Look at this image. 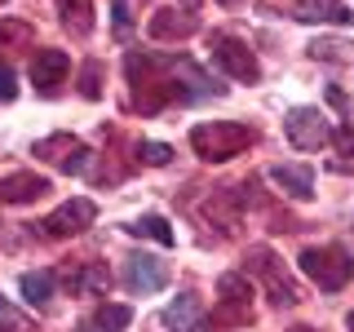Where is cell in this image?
Returning <instances> with one entry per match:
<instances>
[{"mask_svg": "<svg viewBox=\"0 0 354 332\" xmlns=\"http://www.w3.org/2000/svg\"><path fill=\"white\" fill-rule=\"evenodd\" d=\"M191 147H195L199 160L226 164V160H235V155H243V151L252 147V129L248 124H235V120H213V124L191 129Z\"/></svg>", "mask_w": 354, "mask_h": 332, "instance_id": "cell-1", "label": "cell"}, {"mask_svg": "<svg viewBox=\"0 0 354 332\" xmlns=\"http://www.w3.org/2000/svg\"><path fill=\"white\" fill-rule=\"evenodd\" d=\"M297 266H301V275H310L324 293H337V288L350 284L354 275V261L346 248H337V243H319V248H306L301 257H297Z\"/></svg>", "mask_w": 354, "mask_h": 332, "instance_id": "cell-2", "label": "cell"}, {"mask_svg": "<svg viewBox=\"0 0 354 332\" xmlns=\"http://www.w3.org/2000/svg\"><path fill=\"white\" fill-rule=\"evenodd\" d=\"M283 133H288V142H292L297 151H319V147H328L332 142V129L328 124V116L319 107H292L283 116Z\"/></svg>", "mask_w": 354, "mask_h": 332, "instance_id": "cell-3", "label": "cell"}, {"mask_svg": "<svg viewBox=\"0 0 354 332\" xmlns=\"http://www.w3.org/2000/svg\"><path fill=\"white\" fill-rule=\"evenodd\" d=\"M208 49H213V62L230 75V80H243V84L261 80V66H257V58H252V49H248L243 40L226 36V31H217V36L208 40Z\"/></svg>", "mask_w": 354, "mask_h": 332, "instance_id": "cell-4", "label": "cell"}, {"mask_svg": "<svg viewBox=\"0 0 354 332\" xmlns=\"http://www.w3.org/2000/svg\"><path fill=\"white\" fill-rule=\"evenodd\" d=\"M248 266L266 279V288H270V302H274V306H297V302H301L297 284L279 270V257H274L270 248H252V252H248Z\"/></svg>", "mask_w": 354, "mask_h": 332, "instance_id": "cell-5", "label": "cell"}, {"mask_svg": "<svg viewBox=\"0 0 354 332\" xmlns=\"http://www.w3.org/2000/svg\"><path fill=\"white\" fill-rule=\"evenodd\" d=\"M36 155L40 160H53L62 173H84L88 169V147L71 133H53V138H40L36 142Z\"/></svg>", "mask_w": 354, "mask_h": 332, "instance_id": "cell-6", "label": "cell"}, {"mask_svg": "<svg viewBox=\"0 0 354 332\" xmlns=\"http://www.w3.org/2000/svg\"><path fill=\"white\" fill-rule=\"evenodd\" d=\"M93 217H97V204L80 195V199H66L62 208H53V213L44 217L40 226H44V235H53V239H66V235H80V230H84Z\"/></svg>", "mask_w": 354, "mask_h": 332, "instance_id": "cell-7", "label": "cell"}, {"mask_svg": "<svg viewBox=\"0 0 354 332\" xmlns=\"http://www.w3.org/2000/svg\"><path fill=\"white\" fill-rule=\"evenodd\" d=\"M169 284V266H164L160 257H151V252H138V257L124 261V288L138 297L147 293H160V288Z\"/></svg>", "mask_w": 354, "mask_h": 332, "instance_id": "cell-8", "label": "cell"}, {"mask_svg": "<svg viewBox=\"0 0 354 332\" xmlns=\"http://www.w3.org/2000/svg\"><path fill=\"white\" fill-rule=\"evenodd\" d=\"M66 71H71V58L62 49H36V58H31V84L40 93H53L66 80Z\"/></svg>", "mask_w": 354, "mask_h": 332, "instance_id": "cell-9", "label": "cell"}, {"mask_svg": "<svg viewBox=\"0 0 354 332\" xmlns=\"http://www.w3.org/2000/svg\"><path fill=\"white\" fill-rule=\"evenodd\" d=\"M49 195V177L40 173H9L0 177V204H31V199Z\"/></svg>", "mask_w": 354, "mask_h": 332, "instance_id": "cell-10", "label": "cell"}, {"mask_svg": "<svg viewBox=\"0 0 354 332\" xmlns=\"http://www.w3.org/2000/svg\"><path fill=\"white\" fill-rule=\"evenodd\" d=\"M270 182L279 186L283 195H292V199H310V195H315V169H306V164H274Z\"/></svg>", "mask_w": 354, "mask_h": 332, "instance_id": "cell-11", "label": "cell"}, {"mask_svg": "<svg viewBox=\"0 0 354 332\" xmlns=\"http://www.w3.org/2000/svg\"><path fill=\"white\" fill-rule=\"evenodd\" d=\"M164 328L173 332H204V306H199L195 293H182L177 302L164 310Z\"/></svg>", "mask_w": 354, "mask_h": 332, "instance_id": "cell-12", "label": "cell"}, {"mask_svg": "<svg viewBox=\"0 0 354 332\" xmlns=\"http://www.w3.org/2000/svg\"><path fill=\"white\" fill-rule=\"evenodd\" d=\"M199 31V18L195 14H177V9H160V14L151 18V36L155 40H186V36H195Z\"/></svg>", "mask_w": 354, "mask_h": 332, "instance_id": "cell-13", "label": "cell"}, {"mask_svg": "<svg viewBox=\"0 0 354 332\" xmlns=\"http://www.w3.org/2000/svg\"><path fill=\"white\" fill-rule=\"evenodd\" d=\"M297 18H306V22H354L350 14V5H341V0H297Z\"/></svg>", "mask_w": 354, "mask_h": 332, "instance_id": "cell-14", "label": "cell"}, {"mask_svg": "<svg viewBox=\"0 0 354 332\" xmlns=\"http://www.w3.org/2000/svg\"><path fill=\"white\" fill-rule=\"evenodd\" d=\"M66 288H71V293H106L111 275H106V266L84 261L80 270H66Z\"/></svg>", "mask_w": 354, "mask_h": 332, "instance_id": "cell-15", "label": "cell"}, {"mask_svg": "<svg viewBox=\"0 0 354 332\" xmlns=\"http://www.w3.org/2000/svg\"><path fill=\"white\" fill-rule=\"evenodd\" d=\"M53 270H27L18 279V293H22V302L27 306H49V297H53Z\"/></svg>", "mask_w": 354, "mask_h": 332, "instance_id": "cell-16", "label": "cell"}, {"mask_svg": "<svg viewBox=\"0 0 354 332\" xmlns=\"http://www.w3.org/2000/svg\"><path fill=\"white\" fill-rule=\"evenodd\" d=\"M62 22L75 31V36H88L93 31V0H58Z\"/></svg>", "mask_w": 354, "mask_h": 332, "instance_id": "cell-17", "label": "cell"}, {"mask_svg": "<svg viewBox=\"0 0 354 332\" xmlns=\"http://www.w3.org/2000/svg\"><path fill=\"white\" fill-rule=\"evenodd\" d=\"M129 235H147V239H155V243H164V248H173L177 243V235H173V226L164 217H155V213H147V217H138L133 226H124Z\"/></svg>", "mask_w": 354, "mask_h": 332, "instance_id": "cell-18", "label": "cell"}, {"mask_svg": "<svg viewBox=\"0 0 354 332\" xmlns=\"http://www.w3.org/2000/svg\"><path fill=\"white\" fill-rule=\"evenodd\" d=\"M217 293H221V302H226V306H235V310H248L252 284L243 279V275H235V270H230V275H221V279H217Z\"/></svg>", "mask_w": 354, "mask_h": 332, "instance_id": "cell-19", "label": "cell"}, {"mask_svg": "<svg viewBox=\"0 0 354 332\" xmlns=\"http://www.w3.org/2000/svg\"><path fill=\"white\" fill-rule=\"evenodd\" d=\"M31 40H36V31H31L27 22L0 18V49H31Z\"/></svg>", "mask_w": 354, "mask_h": 332, "instance_id": "cell-20", "label": "cell"}, {"mask_svg": "<svg viewBox=\"0 0 354 332\" xmlns=\"http://www.w3.org/2000/svg\"><path fill=\"white\" fill-rule=\"evenodd\" d=\"M129 319H133L129 306H102V310H97V328H102V332H124Z\"/></svg>", "mask_w": 354, "mask_h": 332, "instance_id": "cell-21", "label": "cell"}, {"mask_svg": "<svg viewBox=\"0 0 354 332\" xmlns=\"http://www.w3.org/2000/svg\"><path fill=\"white\" fill-rule=\"evenodd\" d=\"M138 160L151 164V169H164V164L173 160V151L164 147V142H138Z\"/></svg>", "mask_w": 354, "mask_h": 332, "instance_id": "cell-22", "label": "cell"}, {"mask_svg": "<svg viewBox=\"0 0 354 332\" xmlns=\"http://www.w3.org/2000/svg\"><path fill=\"white\" fill-rule=\"evenodd\" d=\"M332 142H337V151L346 155V160H354V124H341L337 133H332Z\"/></svg>", "mask_w": 354, "mask_h": 332, "instance_id": "cell-23", "label": "cell"}, {"mask_svg": "<svg viewBox=\"0 0 354 332\" xmlns=\"http://www.w3.org/2000/svg\"><path fill=\"white\" fill-rule=\"evenodd\" d=\"M97 75H102V66H97V62H88V66H84V84H80V93H84V98H97V93H102Z\"/></svg>", "mask_w": 354, "mask_h": 332, "instance_id": "cell-24", "label": "cell"}, {"mask_svg": "<svg viewBox=\"0 0 354 332\" xmlns=\"http://www.w3.org/2000/svg\"><path fill=\"white\" fill-rule=\"evenodd\" d=\"M18 98V84H14V71L9 66H0V102H14Z\"/></svg>", "mask_w": 354, "mask_h": 332, "instance_id": "cell-25", "label": "cell"}, {"mask_svg": "<svg viewBox=\"0 0 354 332\" xmlns=\"http://www.w3.org/2000/svg\"><path fill=\"white\" fill-rule=\"evenodd\" d=\"M0 328H9V332H18V328H22V319L14 315V306H9L5 297H0Z\"/></svg>", "mask_w": 354, "mask_h": 332, "instance_id": "cell-26", "label": "cell"}, {"mask_svg": "<svg viewBox=\"0 0 354 332\" xmlns=\"http://www.w3.org/2000/svg\"><path fill=\"white\" fill-rule=\"evenodd\" d=\"M115 31H120V36L129 31V5H124V0H115Z\"/></svg>", "mask_w": 354, "mask_h": 332, "instance_id": "cell-27", "label": "cell"}, {"mask_svg": "<svg viewBox=\"0 0 354 332\" xmlns=\"http://www.w3.org/2000/svg\"><path fill=\"white\" fill-rule=\"evenodd\" d=\"M346 324H350V332H354V310H350V315H346Z\"/></svg>", "mask_w": 354, "mask_h": 332, "instance_id": "cell-28", "label": "cell"}, {"mask_svg": "<svg viewBox=\"0 0 354 332\" xmlns=\"http://www.w3.org/2000/svg\"><path fill=\"white\" fill-rule=\"evenodd\" d=\"M182 5H195V0H182Z\"/></svg>", "mask_w": 354, "mask_h": 332, "instance_id": "cell-29", "label": "cell"}, {"mask_svg": "<svg viewBox=\"0 0 354 332\" xmlns=\"http://www.w3.org/2000/svg\"><path fill=\"white\" fill-rule=\"evenodd\" d=\"M297 332H310V328H297Z\"/></svg>", "mask_w": 354, "mask_h": 332, "instance_id": "cell-30", "label": "cell"}]
</instances>
